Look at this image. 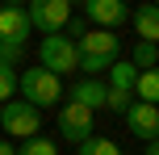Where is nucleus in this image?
<instances>
[{"label":"nucleus","instance_id":"1","mask_svg":"<svg viewBox=\"0 0 159 155\" xmlns=\"http://www.w3.org/2000/svg\"><path fill=\"white\" fill-rule=\"evenodd\" d=\"M75 50H80V67L75 71L96 75V80L121 59V42H117V34H109V30H88L84 38L75 42Z\"/></svg>","mask_w":159,"mask_h":155},{"label":"nucleus","instance_id":"2","mask_svg":"<svg viewBox=\"0 0 159 155\" xmlns=\"http://www.w3.org/2000/svg\"><path fill=\"white\" fill-rule=\"evenodd\" d=\"M17 92L34 109H55L63 101V80L50 75L46 67H25V71H17Z\"/></svg>","mask_w":159,"mask_h":155},{"label":"nucleus","instance_id":"3","mask_svg":"<svg viewBox=\"0 0 159 155\" xmlns=\"http://www.w3.org/2000/svg\"><path fill=\"white\" fill-rule=\"evenodd\" d=\"M38 67H46L50 75H71L75 67H80V50H75V42H67L63 34H46L42 38V46H38Z\"/></svg>","mask_w":159,"mask_h":155},{"label":"nucleus","instance_id":"4","mask_svg":"<svg viewBox=\"0 0 159 155\" xmlns=\"http://www.w3.org/2000/svg\"><path fill=\"white\" fill-rule=\"evenodd\" d=\"M0 130L8 139H34L42 130V113L34 105H25V101H4L0 105Z\"/></svg>","mask_w":159,"mask_h":155},{"label":"nucleus","instance_id":"5","mask_svg":"<svg viewBox=\"0 0 159 155\" xmlns=\"http://www.w3.org/2000/svg\"><path fill=\"white\" fill-rule=\"evenodd\" d=\"M25 17H30V30H42V34H63L67 17H71V4H67V0H30Z\"/></svg>","mask_w":159,"mask_h":155},{"label":"nucleus","instance_id":"6","mask_svg":"<svg viewBox=\"0 0 159 155\" xmlns=\"http://www.w3.org/2000/svg\"><path fill=\"white\" fill-rule=\"evenodd\" d=\"M84 21L88 30H117L130 21V4L126 0H84Z\"/></svg>","mask_w":159,"mask_h":155},{"label":"nucleus","instance_id":"7","mask_svg":"<svg viewBox=\"0 0 159 155\" xmlns=\"http://www.w3.org/2000/svg\"><path fill=\"white\" fill-rule=\"evenodd\" d=\"M92 117H96V113H88L84 105H71V101H67V105L59 109V134H63L67 143L92 139Z\"/></svg>","mask_w":159,"mask_h":155},{"label":"nucleus","instance_id":"8","mask_svg":"<svg viewBox=\"0 0 159 155\" xmlns=\"http://www.w3.org/2000/svg\"><path fill=\"white\" fill-rule=\"evenodd\" d=\"M126 130L134 134V139H143V143H155V134H159V109L147 105V101H134V105L126 109Z\"/></svg>","mask_w":159,"mask_h":155},{"label":"nucleus","instance_id":"9","mask_svg":"<svg viewBox=\"0 0 159 155\" xmlns=\"http://www.w3.org/2000/svg\"><path fill=\"white\" fill-rule=\"evenodd\" d=\"M0 42H13V46L30 42V17L21 4H0Z\"/></svg>","mask_w":159,"mask_h":155},{"label":"nucleus","instance_id":"10","mask_svg":"<svg viewBox=\"0 0 159 155\" xmlns=\"http://www.w3.org/2000/svg\"><path fill=\"white\" fill-rule=\"evenodd\" d=\"M67 101H71V105H84L88 113H101V109H105V80H96V75L75 80L71 92H67Z\"/></svg>","mask_w":159,"mask_h":155},{"label":"nucleus","instance_id":"11","mask_svg":"<svg viewBox=\"0 0 159 155\" xmlns=\"http://www.w3.org/2000/svg\"><path fill=\"white\" fill-rule=\"evenodd\" d=\"M134 30H138V38L143 42H155L159 38V8L155 4H143V8H134Z\"/></svg>","mask_w":159,"mask_h":155},{"label":"nucleus","instance_id":"12","mask_svg":"<svg viewBox=\"0 0 159 155\" xmlns=\"http://www.w3.org/2000/svg\"><path fill=\"white\" fill-rule=\"evenodd\" d=\"M134 80H138V71L126 63V59H117V63L105 71V88H121V92H134Z\"/></svg>","mask_w":159,"mask_h":155},{"label":"nucleus","instance_id":"13","mask_svg":"<svg viewBox=\"0 0 159 155\" xmlns=\"http://www.w3.org/2000/svg\"><path fill=\"white\" fill-rule=\"evenodd\" d=\"M134 71H155V63H159V50H155V42H138L134 46V55L126 59Z\"/></svg>","mask_w":159,"mask_h":155},{"label":"nucleus","instance_id":"14","mask_svg":"<svg viewBox=\"0 0 159 155\" xmlns=\"http://www.w3.org/2000/svg\"><path fill=\"white\" fill-rule=\"evenodd\" d=\"M134 92H138V101L155 105V101H159V71H138V80H134Z\"/></svg>","mask_w":159,"mask_h":155},{"label":"nucleus","instance_id":"15","mask_svg":"<svg viewBox=\"0 0 159 155\" xmlns=\"http://www.w3.org/2000/svg\"><path fill=\"white\" fill-rule=\"evenodd\" d=\"M17 155H59V147H55V139H46V134H34V139H21Z\"/></svg>","mask_w":159,"mask_h":155},{"label":"nucleus","instance_id":"16","mask_svg":"<svg viewBox=\"0 0 159 155\" xmlns=\"http://www.w3.org/2000/svg\"><path fill=\"white\" fill-rule=\"evenodd\" d=\"M80 155H121V147L113 139H96V134H92V139L80 143Z\"/></svg>","mask_w":159,"mask_h":155},{"label":"nucleus","instance_id":"17","mask_svg":"<svg viewBox=\"0 0 159 155\" xmlns=\"http://www.w3.org/2000/svg\"><path fill=\"white\" fill-rule=\"evenodd\" d=\"M130 105H134V92H121V88H105V109H113V113H126Z\"/></svg>","mask_w":159,"mask_h":155},{"label":"nucleus","instance_id":"18","mask_svg":"<svg viewBox=\"0 0 159 155\" xmlns=\"http://www.w3.org/2000/svg\"><path fill=\"white\" fill-rule=\"evenodd\" d=\"M25 59V46H13V42H0V67H13L17 71V63Z\"/></svg>","mask_w":159,"mask_h":155},{"label":"nucleus","instance_id":"19","mask_svg":"<svg viewBox=\"0 0 159 155\" xmlns=\"http://www.w3.org/2000/svg\"><path fill=\"white\" fill-rule=\"evenodd\" d=\"M13 92H17V71L13 67H0V105L13 101Z\"/></svg>","mask_w":159,"mask_h":155},{"label":"nucleus","instance_id":"20","mask_svg":"<svg viewBox=\"0 0 159 155\" xmlns=\"http://www.w3.org/2000/svg\"><path fill=\"white\" fill-rule=\"evenodd\" d=\"M63 30H67V34H63L67 42H80V38L88 34V21H84V17H75V13H71V17H67V25H63Z\"/></svg>","mask_w":159,"mask_h":155},{"label":"nucleus","instance_id":"21","mask_svg":"<svg viewBox=\"0 0 159 155\" xmlns=\"http://www.w3.org/2000/svg\"><path fill=\"white\" fill-rule=\"evenodd\" d=\"M0 155H17V143L13 139H0Z\"/></svg>","mask_w":159,"mask_h":155},{"label":"nucleus","instance_id":"22","mask_svg":"<svg viewBox=\"0 0 159 155\" xmlns=\"http://www.w3.org/2000/svg\"><path fill=\"white\" fill-rule=\"evenodd\" d=\"M0 4H21V8H25V4H30V0H0Z\"/></svg>","mask_w":159,"mask_h":155},{"label":"nucleus","instance_id":"23","mask_svg":"<svg viewBox=\"0 0 159 155\" xmlns=\"http://www.w3.org/2000/svg\"><path fill=\"white\" fill-rule=\"evenodd\" d=\"M147 155H159V147H155V143H147Z\"/></svg>","mask_w":159,"mask_h":155},{"label":"nucleus","instance_id":"24","mask_svg":"<svg viewBox=\"0 0 159 155\" xmlns=\"http://www.w3.org/2000/svg\"><path fill=\"white\" fill-rule=\"evenodd\" d=\"M67 4H84V0H67Z\"/></svg>","mask_w":159,"mask_h":155}]
</instances>
